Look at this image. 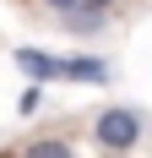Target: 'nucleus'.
<instances>
[{
    "instance_id": "3",
    "label": "nucleus",
    "mask_w": 152,
    "mask_h": 158,
    "mask_svg": "<svg viewBox=\"0 0 152 158\" xmlns=\"http://www.w3.org/2000/svg\"><path fill=\"white\" fill-rule=\"evenodd\" d=\"M60 77H71V82H98V87H103V82H109V65L92 60V55H71V60H60Z\"/></svg>"
},
{
    "instance_id": "7",
    "label": "nucleus",
    "mask_w": 152,
    "mask_h": 158,
    "mask_svg": "<svg viewBox=\"0 0 152 158\" xmlns=\"http://www.w3.org/2000/svg\"><path fill=\"white\" fill-rule=\"evenodd\" d=\"M82 6H98V11H109V6H120V0H82Z\"/></svg>"
},
{
    "instance_id": "5",
    "label": "nucleus",
    "mask_w": 152,
    "mask_h": 158,
    "mask_svg": "<svg viewBox=\"0 0 152 158\" xmlns=\"http://www.w3.org/2000/svg\"><path fill=\"white\" fill-rule=\"evenodd\" d=\"M65 22H71L76 33H98L103 27V11H98V6H76V11H65Z\"/></svg>"
},
{
    "instance_id": "2",
    "label": "nucleus",
    "mask_w": 152,
    "mask_h": 158,
    "mask_svg": "<svg viewBox=\"0 0 152 158\" xmlns=\"http://www.w3.org/2000/svg\"><path fill=\"white\" fill-rule=\"evenodd\" d=\"M16 65H22L33 82H60V55H44V49H16Z\"/></svg>"
},
{
    "instance_id": "4",
    "label": "nucleus",
    "mask_w": 152,
    "mask_h": 158,
    "mask_svg": "<svg viewBox=\"0 0 152 158\" xmlns=\"http://www.w3.org/2000/svg\"><path fill=\"white\" fill-rule=\"evenodd\" d=\"M22 158H76V153H71V142H60V136H38Z\"/></svg>"
},
{
    "instance_id": "1",
    "label": "nucleus",
    "mask_w": 152,
    "mask_h": 158,
    "mask_svg": "<svg viewBox=\"0 0 152 158\" xmlns=\"http://www.w3.org/2000/svg\"><path fill=\"white\" fill-rule=\"evenodd\" d=\"M141 131H147L141 109L109 104V109H98V120H92V142L103 147V153H130V147L141 142Z\"/></svg>"
},
{
    "instance_id": "6",
    "label": "nucleus",
    "mask_w": 152,
    "mask_h": 158,
    "mask_svg": "<svg viewBox=\"0 0 152 158\" xmlns=\"http://www.w3.org/2000/svg\"><path fill=\"white\" fill-rule=\"evenodd\" d=\"M49 6H54V11L65 16V11H76V6H82V0H49Z\"/></svg>"
},
{
    "instance_id": "8",
    "label": "nucleus",
    "mask_w": 152,
    "mask_h": 158,
    "mask_svg": "<svg viewBox=\"0 0 152 158\" xmlns=\"http://www.w3.org/2000/svg\"><path fill=\"white\" fill-rule=\"evenodd\" d=\"M0 158H11V153H0Z\"/></svg>"
}]
</instances>
